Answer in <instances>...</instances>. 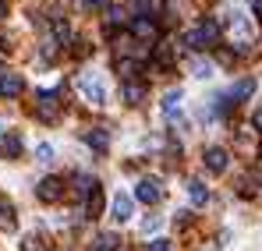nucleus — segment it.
I'll return each instance as SVG.
<instances>
[{
	"instance_id": "393cba45",
	"label": "nucleus",
	"mask_w": 262,
	"mask_h": 251,
	"mask_svg": "<svg viewBox=\"0 0 262 251\" xmlns=\"http://www.w3.org/2000/svg\"><path fill=\"white\" fill-rule=\"evenodd\" d=\"M36 159H39V163H50V159H53V145H36Z\"/></svg>"
},
{
	"instance_id": "f8f14e48",
	"label": "nucleus",
	"mask_w": 262,
	"mask_h": 251,
	"mask_svg": "<svg viewBox=\"0 0 262 251\" xmlns=\"http://www.w3.org/2000/svg\"><path fill=\"white\" fill-rule=\"evenodd\" d=\"M181 99H184L181 88H174V92L163 96V113H167V117H177V113H181Z\"/></svg>"
},
{
	"instance_id": "4468645a",
	"label": "nucleus",
	"mask_w": 262,
	"mask_h": 251,
	"mask_svg": "<svg viewBox=\"0 0 262 251\" xmlns=\"http://www.w3.org/2000/svg\"><path fill=\"white\" fill-rule=\"evenodd\" d=\"M89 145H92L96 152H106V145H110V138H106V131H92V134H89Z\"/></svg>"
},
{
	"instance_id": "f257e3e1",
	"label": "nucleus",
	"mask_w": 262,
	"mask_h": 251,
	"mask_svg": "<svg viewBox=\"0 0 262 251\" xmlns=\"http://www.w3.org/2000/svg\"><path fill=\"white\" fill-rule=\"evenodd\" d=\"M78 92L85 96V103H92V106H103L106 103V85H103V78L96 71H82L78 75Z\"/></svg>"
},
{
	"instance_id": "a211bd4d",
	"label": "nucleus",
	"mask_w": 262,
	"mask_h": 251,
	"mask_svg": "<svg viewBox=\"0 0 262 251\" xmlns=\"http://www.w3.org/2000/svg\"><path fill=\"white\" fill-rule=\"evenodd\" d=\"M53 36L60 42H68L71 39V29H68V21H60V18H53Z\"/></svg>"
},
{
	"instance_id": "6ab92c4d",
	"label": "nucleus",
	"mask_w": 262,
	"mask_h": 251,
	"mask_svg": "<svg viewBox=\"0 0 262 251\" xmlns=\"http://www.w3.org/2000/svg\"><path fill=\"white\" fill-rule=\"evenodd\" d=\"M75 191H78V195H89V191H96V184L89 180L85 173H78V177H75Z\"/></svg>"
},
{
	"instance_id": "7c9ffc66",
	"label": "nucleus",
	"mask_w": 262,
	"mask_h": 251,
	"mask_svg": "<svg viewBox=\"0 0 262 251\" xmlns=\"http://www.w3.org/2000/svg\"><path fill=\"white\" fill-rule=\"evenodd\" d=\"M252 7H255V14H262V0H252Z\"/></svg>"
},
{
	"instance_id": "c85d7f7f",
	"label": "nucleus",
	"mask_w": 262,
	"mask_h": 251,
	"mask_svg": "<svg viewBox=\"0 0 262 251\" xmlns=\"http://www.w3.org/2000/svg\"><path fill=\"white\" fill-rule=\"evenodd\" d=\"M149 251H170V244H167V241H152V244H149Z\"/></svg>"
},
{
	"instance_id": "1a4fd4ad",
	"label": "nucleus",
	"mask_w": 262,
	"mask_h": 251,
	"mask_svg": "<svg viewBox=\"0 0 262 251\" xmlns=\"http://www.w3.org/2000/svg\"><path fill=\"white\" fill-rule=\"evenodd\" d=\"M57 110H60L57 92H43V96H39V117H43V121H53V117H57Z\"/></svg>"
},
{
	"instance_id": "cd10ccee",
	"label": "nucleus",
	"mask_w": 262,
	"mask_h": 251,
	"mask_svg": "<svg viewBox=\"0 0 262 251\" xmlns=\"http://www.w3.org/2000/svg\"><path fill=\"white\" fill-rule=\"evenodd\" d=\"M43 244H39V237H25V244H21V251H39Z\"/></svg>"
},
{
	"instance_id": "7ed1b4c3",
	"label": "nucleus",
	"mask_w": 262,
	"mask_h": 251,
	"mask_svg": "<svg viewBox=\"0 0 262 251\" xmlns=\"http://www.w3.org/2000/svg\"><path fill=\"white\" fill-rule=\"evenodd\" d=\"M135 198H138V202H145V206H156V202L163 198V188H160V180H152V177L138 180V188H135Z\"/></svg>"
},
{
	"instance_id": "aec40b11",
	"label": "nucleus",
	"mask_w": 262,
	"mask_h": 251,
	"mask_svg": "<svg viewBox=\"0 0 262 251\" xmlns=\"http://www.w3.org/2000/svg\"><path fill=\"white\" fill-rule=\"evenodd\" d=\"M4 152H7V156H18V152H21V138H18V134L4 138Z\"/></svg>"
},
{
	"instance_id": "dca6fc26",
	"label": "nucleus",
	"mask_w": 262,
	"mask_h": 251,
	"mask_svg": "<svg viewBox=\"0 0 262 251\" xmlns=\"http://www.w3.org/2000/svg\"><path fill=\"white\" fill-rule=\"evenodd\" d=\"M124 99H128V103H142V99H145V88L135 85V82H128L124 85Z\"/></svg>"
},
{
	"instance_id": "bb28decb",
	"label": "nucleus",
	"mask_w": 262,
	"mask_h": 251,
	"mask_svg": "<svg viewBox=\"0 0 262 251\" xmlns=\"http://www.w3.org/2000/svg\"><path fill=\"white\" fill-rule=\"evenodd\" d=\"M241 195H255V177H245L241 180Z\"/></svg>"
},
{
	"instance_id": "c756f323",
	"label": "nucleus",
	"mask_w": 262,
	"mask_h": 251,
	"mask_svg": "<svg viewBox=\"0 0 262 251\" xmlns=\"http://www.w3.org/2000/svg\"><path fill=\"white\" fill-rule=\"evenodd\" d=\"M82 7H89V11L92 7H106V0H82Z\"/></svg>"
},
{
	"instance_id": "20e7f679",
	"label": "nucleus",
	"mask_w": 262,
	"mask_h": 251,
	"mask_svg": "<svg viewBox=\"0 0 262 251\" xmlns=\"http://www.w3.org/2000/svg\"><path fill=\"white\" fill-rule=\"evenodd\" d=\"M131 206H135V198L117 191V195H114V206H110V216H114L117 223H128L131 219Z\"/></svg>"
},
{
	"instance_id": "0eeeda50",
	"label": "nucleus",
	"mask_w": 262,
	"mask_h": 251,
	"mask_svg": "<svg viewBox=\"0 0 262 251\" xmlns=\"http://www.w3.org/2000/svg\"><path fill=\"white\" fill-rule=\"evenodd\" d=\"M206 167H209V173H223L227 170V149H206Z\"/></svg>"
},
{
	"instance_id": "f03ea898",
	"label": "nucleus",
	"mask_w": 262,
	"mask_h": 251,
	"mask_svg": "<svg viewBox=\"0 0 262 251\" xmlns=\"http://www.w3.org/2000/svg\"><path fill=\"white\" fill-rule=\"evenodd\" d=\"M216 39H220V25H216V21H202L195 32L184 36V42H188L191 50H206V46H213Z\"/></svg>"
},
{
	"instance_id": "6e6552de",
	"label": "nucleus",
	"mask_w": 262,
	"mask_h": 251,
	"mask_svg": "<svg viewBox=\"0 0 262 251\" xmlns=\"http://www.w3.org/2000/svg\"><path fill=\"white\" fill-rule=\"evenodd\" d=\"M21 88H25L21 75H4V78H0V96H7V99L21 96Z\"/></svg>"
},
{
	"instance_id": "423d86ee",
	"label": "nucleus",
	"mask_w": 262,
	"mask_h": 251,
	"mask_svg": "<svg viewBox=\"0 0 262 251\" xmlns=\"http://www.w3.org/2000/svg\"><path fill=\"white\" fill-rule=\"evenodd\" d=\"M36 195H39V202H57V198L64 195V188H60V180H57V177H46V180H39Z\"/></svg>"
},
{
	"instance_id": "b1692460",
	"label": "nucleus",
	"mask_w": 262,
	"mask_h": 251,
	"mask_svg": "<svg viewBox=\"0 0 262 251\" xmlns=\"http://www.w3.org/2000/svg\"><path fill=\"white\" fill-rule=\"evenodd\" d=\"M117 67H121V71H124V78H135V75H138V71H142V67H138V64H135V60H117Z\"/></svg>"
},
{
	"instance_id": "2f4dec72",
	"label": "nucleus",
	"mask_w": 262,
	"mask_h": 251,
	"mask_svg": "<svg viewBox=\"0 0 262 251\" xmlns=\"http://www.w3.org/2000/svg\"><path fill=\"white\" fill-rule=\"evenodd\" d=\"M255 127H259V131H262V110H259V113H255Z\"/></svg>"
},
{
	"instance_id": "4be33fe9",
	"label": "nucleus",
	"mask_w": 262,
	"mask_h": 251,
	"mask_svg": "<svg viewBox=\"0 0 262 251\" xmlns=\"http://www.w3.org/2000/svg\"><path fill=\"white\" fill-rule=\"evenodd\" d=\"M99 209H103V195H99V188L89 195V216H99Z\"/></svg>"
},
{
	"instance_id": "ddd939ff",
	"label": "nucleus",
	"mask_w": 262,
	"mask_h": 251,
	"mask_svg": "<svg viewBox=\"0 0 262 251\" xmlns=\"http://www.w3.org/2000/svg\"><path fill=\"white\" fill-rule=\"evenodd\" d=\"M188 195H191L195 206H206V202H209V188H206L202 180H191V184H188Z\"/></svg>"
},
{
	"instance_id": "9b49d317",
	"label": "nucleus",
	"mask_w": 262,
	"mask_h": 251,
	"mask_svg": "<svg viewBox=\"0 0 262 251\" xmlns=\"http://www.w3.org/2000/svg\"><path fill=\"white\" fill-rule=\"evenodd\" d=\"M131 32H135L138 39H156V25H152L149 18H135V21H131Z\"/></svg>"
},
{
	"instance_id": "9d476101",
	"label": "nucleus",
	"mask_w": 262,
	"mask_h": 251,
	"mask_svg": "<svg viewBox=\"0 0 262 251\" xmlns=\"http://www.w3.org/2000/svg\"><path fill=\"white\" fill-rule=\"evenodd\" d=\"M252 92H255V78H241L237 85H230V99H234V103H241V99H248Z\"/></svg>"
},
{
	"instance_id": "2eb2a0df",
	"label": "nucleus",
	"mask_w": 262,
	"mask_h": 251,
	"mask_svg": "<svg viewBox=\"0 0 262 251\" xmlns=\"http://www.w3.org/2000/svg\"><path fill=\"white\" fill-rule=\"evenodd\" d=\"M92 251H117V237H114V234H103V237H96Z\"/></svg>"
},
{
	"instance_id": "a878e982",
	"label": "nucleus",
	"mask_w": 262,
	"mask_h": 251,
	"mask_svg": "<svg viewBox=\"0 0 262 251\" xmlns=\"http://www.w3.org/2000/svg\"><path fill=\"white\" fill-rule=\"evenodd\" d=\"M213 75V64L209 60H195V78H209Z\"/></svg>"
},
{
	"instance_id": "39448f33",
	"label": "nucleus",
	"mask_w": 262,
	"mask_h": 251,
	"mask_svg": "<svg viewBox=\"0 0 262 251\" xmlns=\"http://www.w3.org/2000/svg\"><path fill=\"white\" fill-rule=\"evenodd\" d=\"M227 25H230V32L241 39V46H245V42H252V25L245 21V14H237V11H234V14H227Z\"/></svg>"
},
{
	"instance_id": "f3484780",
	"label": "nucleus",
	"mask_w": 262,
	"mask_h": 251,
	"mask_svg": "<svg viewBox=\"0 0 262 251\" xmlns=\"http://www.w3.org/2000/svg\"><path fill=\"white\" fill-rule=\"evenodd\" d=\"M138 7H142V11H149V14H163V11H167V4H163V0H138Z\"/></svg>"
},
{
	"instance_id": "473e14b6",
	"label": "nucleus",
	"mask_w": 262,
	"mask_h": 251,
	"mask_svg": "<svg viewBox=\"0 0 262 251\" xmlns=\"http://www.w3.org/2000/svg\"><path fill=\"white\" fill-rule=\"evenodd\" d=\"M0 14H4V0H0Z\"/></svg>"
},
{
	"instance_id": "5701e85b",
	"label": "nucleus",
	"mask_w": 262,
	"mask_h": 251,
	"mask_svg": "<svg viewBox=\"0 0 262 251\" xmlns=\"http://www.w3.org/2000/svg\"><path fill=\"white\" fill-rule=\"evenodd\" d=\"M0 226H14V212L7 202H0Z\"/></svg>"
},
{
	"instance_id": "412c9836",
	"label": "nucleus",
	"mask_w": 262,
	"mask_h": 251,
	"mask_svg": "<svg viewBox=\"0 0 262 251\" xmlns=\"http://www.w3.org/2000/svg\"><path fill=\"white\" fill-rule=\"evenodd\" d=\"M160 223H163L160 216H145V219H142V234H145V237H149V234H156V230H160Z\"/></svg>"
},
{
	"instance_id": "72a5a7b5",
	"label": "nucleus",
	"mask_w": 262,
	"mask_h": 251,
	"mask_svg": "<svg viewBox=\"0 0 262 251\" xmlns=\"http://www.w3.org/2000/svg\"><path fill=\"white\" fill-rule=\"evenodd\" d=\"M0 131H4V127H0Z\"/></svg>"
}]
</instances>
